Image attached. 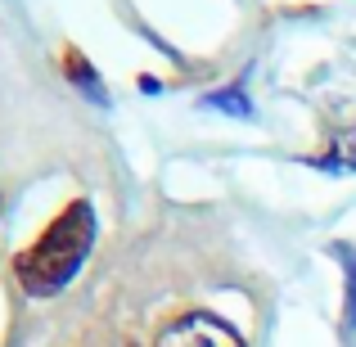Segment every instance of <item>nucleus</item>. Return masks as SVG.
Returning <instances> with one entry per match:
<instances>
[{
  "instance_id": "obj_1",
  "label": "nucleus",
  "mask_w": 356,
  "mask_h": 347,
  "mask_svg": "<svg viewBox=\"0 0 356 347\" xmlns=\"http://www.w3.org/2000/svg\"><path fill=\"white\" fill-rule=\"evenodd\" d=\"M95 248V208L90 199H72L23 252L14 257V280L27 298H54L77 280Z\"/></svg>"
},
{
  "instance_id": "obj_2",
  "label": "nucleus",
  "mask_w": 356,
  "mask_h": 347,
  "mask_svg": "<svg viewBox=\"0 0 356 347\" xmlns=\"http://www.w3.org/2000/svg\"><path fill=\"white\" fill-rule=\"evenodd\" d=\"M154 347H248L235 325H226L212 312H185L158 330Z\"/></svg>"
},
{
  "instance_id": "obj_3",
  "label": "nucleus",
  "mask_w": 356,
  "mask_h": 347,
  "mask_svg": "<svg viewBox=\"0 0 356 347\" xmlns=\"http://www.w3.org/2000/svg\"><path fill=\"white\" fill-rule=\"evenodd\" d=\"M63 72H68V81H72V86H81V95H90V99H99V104H108L104 81H99V72L86 63V54L63 50Z\"/></svg>"
},
{
  "instance_id": "obj_4",
  "label": "nucleus",
  "mask_w": 356,
  "mask_h": 347,
  "mask_svg": "<svg viewBox=\"0 0 356 347\" xmlns=\"http://www.w3.org/2000/svg\"><path fill=\"white\" fill-rule=\"evenodd\" d=\"M348 334L356 339V261L348 266Z\"/></svg>"
},
{
  "instance_id": "obj_5",
  "label": "nucleus",
  "mask_w": 356,
  "mask_h": 347,
  "mask_svg": "<svg viewBox=\"0 0 356 347\" xmlns=\"http://www.w3.org/2000/svg\"><path fill=\"white\" fill-rule=\"evenodd\" d=\"M208 104H212V108H235V113H248V104H243L239 95H212Z\"/></svg>"
}]
</instances>
